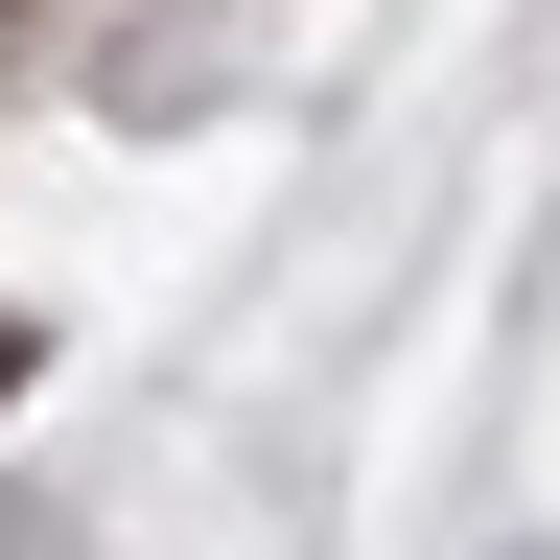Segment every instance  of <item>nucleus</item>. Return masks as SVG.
I'll return each mask as SVG.
<instances>
[{"instance_id": "nucleus-1", "label": "nucleus", "mask_w": 560, "mask_h": 560, "mask_svg": "<svg viewBox=\"0 0 560 560\" xmlns=\"http://www.w3.org/2000/svg\"><path fill=\"white\" fill-rule=\"evenodd\" d=\"M24 397H47V327H24V304H0V420H24Z\"/></svg>"}]
</instances>
